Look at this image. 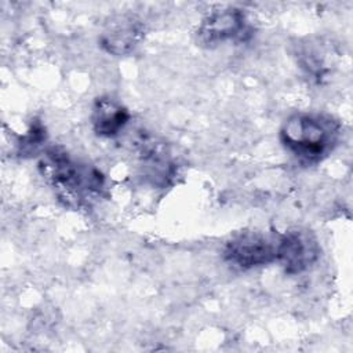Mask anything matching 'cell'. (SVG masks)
I'll return each instance as SVG.
<instances>
[{"mask_svg":"<svg viewBox=\"0 0 353 353\" xmlns=\"http://www.w3.org/2000/svg\"><path fill=\"white\" fill-rule=\"evenodd\" d=\"M40 171L58 199L76 210L98 200L105 189L103 175L95 167L73 159L63 148H48L43 153Z\"/></svg>","mask_w":353,"mask_h":353,"instance_id":"cell-1","label":"cell"},{"mask_svg":"<svg viewBox=\"0 0 353 353\" xmlns=\"http://www.w3.org/2000/svg\"><path fill=\"white\" fill-rule=\"evenodd\" d=\"M341 124L324 113H295L281 125L279 138L283 148L301 164L323 161L336 148Z\"/></svg>","mask_w":353,"mask_h":353,"instance_id":"cell-2","label":"cell"},{"mask_svg":"<svg viewBox=\"0 0 353 353\" xmlns=\"http://www.w3.org/2000/svg\"><path fill=\"white\" fill-rule=\"evenodd\" d=\"M277 236L263 232H241L223 248V261L237 270H250L276 262Z\"/></svg>","mask_w":353,"mask_h":353,"instance_id":"cell-3","label":"cell"},{"mask_svg":"<svg viewBox=\"0 0 353 353\" xmlns=\"http://www.w3.org/2000/svg\"><path fill=\"white\" fill-rule=\"evenodd\" d=\"M250 34V23L243 10L222 7L208 12L200 22L197 43L207 48H215L225 43L244 41Z\"/></svg>","mask_w":353,"mask_h":353,"instance_id":"cell-4","label":"cell"},{"mask_svg":"<svg viewBox=\"0 0 353 353\" xmlns=\"http://www.w3.org/2000/svg\"><path fill=\"white\" fill-rule=\"evenodd\" d=\"M320 245L314 234L303 229H291L277 236L276 262L287 274H299L317 262Z\"/></svg>","mask_w":353,"mask_h":353,"instance_id":"cell-5","label":"cell"},{"mask_svg":"<svg viewBox=\"0 0 353 353\" xmlns=\"http://www.w3.org/2000/svg\"><path fill=\"white\" fill-rule=\"evenodd\" d=\"M143 25L132 15H121L110 21L101 34V47L116 57L127 55L141 43Z\"/></svg>","mask_w":353,"mask_h":353,"instance_id":"cell-6","label":"cell"},{"mask_svg":"<svg viewBox=\"0 0 353 353\" xmlns=\"http://www.w3.org/2000/svg\"><path fill=\"white\" fill-rule=\"evenodd\" d=\"M128 121L130 112L117 99L103 95L94 101L91 110V125L98 137H116L123 131Z\"/></svg>","mask_w":353,"mask_h":353,"instance_id":"cell-7","label":"cell"},{"mask_svg":"<svg viewBox=\"0 0 353 353\" xmlns=\"http://www.w3.org/2000/svg\"><path fill=\"white\" fill-rule=\"evenodd\" d=\"M46 139V134H44V128L40 124H34L32 125V128L29 130V132L23 137V139L21 141V152L26 153V152H36V149L41 145V142Z\"/></svg>","mask_w":353,"mask_h":353,"instance_id":"cell-8","label":"cell"}]
</instances>
